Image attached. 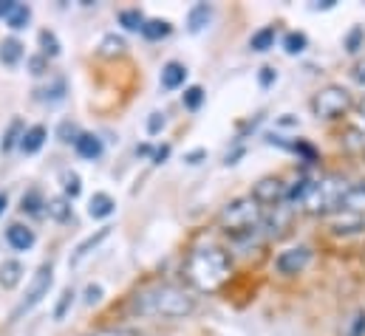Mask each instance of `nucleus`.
I'll use <instances>...</instances> for the list:
<instances>
[{
    "label": "nucleus",
    "instance_id": "1",
    "mask_svg": "<svg viewBox=\"0 0 365 336\" xmlns=\"http://www.w3.org/2000/svg\"><path fill=\"white\" fill-rule=\"evenodd\" d=\"M195 300L179 288V285H150L145 291H139L130 300V311L136 317H168V320H179L192 314Z\"/></svg>",
    "mask_w": 365,
    "mask_h": 336
},
{
    "label": "nucleus",
    "instance_id": "2",
    "mask_svg": "<svg viewBox=\"0 0 365 336\" xmlns=\"http://www.w3.org/2000/svg\"><path fill=\"white\" fill-rule=\"evenodd\" d=\"M184 271H187V280L198 291H215L230 277V257L215 246H204V249L190 252Z\"/></svg>",
    "mask_w": 365,
    "mask_h": 336
},
{
    "label": "nucleus",
    "instance_id": "3",
    "mask_svg": "<svg viewBox=\"0 0 365 336\" xmlns=\"http://www.w3.org/2000/svg\"><path fill=\"white\" fill-rule=\"evenodd\" d=\"M349 192V181L340 175H323L320 181L309 184V192L303 198V209L309 215H334L340 209V201Z\"/></svg>",
    "mask_w": 365,
    "mask_h": 336
},
{
    "label": "nucleus",
    "instance_id": "4",
    "mask_svg": "<svg viewBox=\"0 0 365 336\" xmlns=\"http://www.w3.org/2000/svg\"><path fill=\"white\" fill-rule=\"evenodd\" d=\"M261 221H264V209H261V204H258L252 195L227 204V206L221 209V215H218V224H221V229H224L230 238L258 229Z\"/></svg>",
    "mask_w": 365,
    "mask_h": 336
},
{
    "label": "nucleus",
    "instance_id": "5",
    "mask_svg": "<svg viewBox=\"0 0 365 336\" xmlns=\"http://www.w3.org/2000/svg\"><path fill=\"white\" fill-rule=\"evenodd\" d=\"M351 93L346 90V88H340V85H326V88H320L317 93H314V99H312V110H314V116L317 119H329V122H334V119H343L349 110H351Z\"/></svg>",
    "mask_w": 365,
    "mask_h": 336
},
{
    "label": "nucleus",
    "instance_id": "6",
    "mask_svg": "<svg viewBox=\"0 0 365 336\" xmlns=\"http://www.w3.org/2000/svg\"><path fill=\"white\" fill-rule=\"evenodd\" d=\"M51 283H54V268H51V263H43V266L34 271V277H31V283H29V291H26L23 303L14 308V317H20V314L31 311L34 305H40V303L48 297Z\"/></svg>",
    "mask_w": 365,
    "mask_h": 336
},
{
    "label": "nucleus",
    "instance_id": "7",
    "mask_svg": "<svg viewBox=\"0 0 365 336\" xmlns=\"http://www.w3.org/2000/svg\"><path fill=\"white\" fill-rule=\"evenodd\" d=\"M312 260V249L306 246H292V249H283V252L274 257V271L283 274V277H294L300 274Z\"/></svg>",
    "mask_w": 365,
    "mask_h": 336
},
{
    "label": "nucleus",
    "instance_id": "8",
    "mask_svg": "<svg viewBox=\"0 0 365 336\" xmlns=\"http://www.w3.org/2000/svg\"><path fill=\"white\" fill-rule=\"evenodd\" d=\"M286 192H289V184H283L280 178H261L252 189V198L261 206H277V204H286Z\"/></svg>",
    "mask_w": 365,
    "mask_h": 336
},
{
    "label": "nucleus",
    "instance_id": "9",
    "mask_svg": "<svg viewBox=\"0 0 365 336\" xmlns=\"http://www.w3.org/2000/svg\"><path fill=\"white\" fill-rule=\"evenodd\" d=\"M337 212H343V215H349V218L365 224V184L349 187V192H346V198L340 201V209H337Z\"/></svg>",
    "mask_w": 365,
    "mask_h": 336
},
{
    "label": "nucleus",
    "instance_id": "10",
    "mask_svg": "<svg viewBox=\"0 0 365 336\" xmlns=\"http://www.w3.org/2000/svg\"><path fill=\"white\" fill-rule=\"evenodd\" d=\"M6 241H9V246L11 249H17V252H29L31 246H34V232L29 229V226H20V224H11L9 229H6Z\"/></svg>",
    "mask_w": 365,
    "mask_h": 336
},
{
    "label": "nucleus",
    "instance_id": "11",
    "mask_svg": "<svg viewBox=\"0 0 365 336\" xmlns=\"http://www.w3.org/2000/svg\"><path fill=\"white\" fill-rule=\"evenodd\" d=\"M105 238H110V226H102V229H96L93 235H88V238L74 249V254H71V266H80V263H83V260H86V257H88Z\"/></svg>",
    "mask_w": 365,
    "mask_h": 336
},
{
    "label": "nucleus",
    "instance_id": "12",
    "mask_svg": "<svg viewBox=\"0 0 365 336\" xmlns=\"http://www.w3.org/2000/svg\"><path fill=\"white\" fill-rule=\"evenodd\" d=\"M20 60H23V43H20L17 37L0 40V63H3L6 68H14Z\"/></svg>",
    "mask_w": 365,
    "mask_h": 336
},
{
    "label": "nucleus",
    "instance_id": "13",
    "mask_svg": "<svg viewBox=\"0 0 365 336\" xmlns=\"http://www.w3.org/2000/svg\"><path fill=\"white\" fill-rule=\"evenodd\" d=\"M184 80H187V68H184L182 63L170 60V63L162 68V88H165V90H176V88H182Z\"/></svg>",
    "mask_w": 365,
    "mask_h": 336
},
{
    "label": "nucleus",
    "instance_id": "14",
    "mask_svg": "<svg viewBox=\"0 0 365 336\" xmlns=\"http://www.w3.org/2000/svg\"><path fill=\"white\" fill-rule=\"evenodd\" d=\"M210 17H212V6H210V3H195V6L190 9V14H187V28H190V34H198V31L210 23Z\"/></svg>",
    "mask_w": 365,
    "mask_h": 336
},
{
    "label": "nucleus",
    "instance_id": "15",
    "mask_svg": "<svg viewBox=\"0 0 365 336\" xmlns=\"http://www.w3.org/2000/svg\"><path fill=\"white\" fill-rule=\"evenodd\" d=\"M46 136H48V130L43 127V125H34V127H29L26 133H23V139H20V150L23 153H37L43 145H46Z\"/></svg>",
    "mask_w": 365,
    "mask_h": 336
},
{
    "label": "nucleus",
    "instance_id": "16",
    "mask_svg": "<svg viewBox=\"0 0 365 336\" xmlns=\"http://www.w3.org/2000/svg\"><path fill=\"white\" fill-rule=\"evenodd\" d=\"M46 212L57 224H68L74 218V206H71L68 198H51V201H46Z\"/></svg>",
    "mask_w": 365,
    "mask_h": 336
},
{
    "label": "nucleus",
    "instance_id": "17",
    "mask_svg": "<svg viewBox=\"0 0 365 336\" xmlns=\"http://www.w3.org/2000/svg\"><path fill=\"white\" fill-rule=\"evenodd\" d=\"M74 147H77V153H80L83 159H88V162H96V159L102 156V139L93 136V133H83V136L74 142Z\"/></svg>",
    "mask_w": 365,
    "mask_h": 336
},
{
    "label": "nucleus",
    "instance_id": "18",
    "mask_svg": "<svg viewBox=\"0 0 365 336\" xmlns=\"http://www.w3.org/2000/svg\"><path fill=\"white\" fill-rule=\"evenodd\" d=\"M116 209V201L108 195V192H93L91 204H88V215L91 218H110Z\"/></svg>",
    "mask_w": 365,
    "mask_h": 336
},
{
    "label": "nucleus",
    "instance_id": "19",
    "mask_svg": "<svg viewBox=\"0 0 365 336\" xmlns=\"http://www.w3.org/2000/svg\"><path fill=\"white\" fill-rule=\"evenodd\" d=\"M23 280V263L20 260H3L0 263V285L3 288H14Z\"/></svg>",
    "mask_w": 365,
    "mask_h": 336
},
{
    "label": "nucleus",
    "instance_id": "20",
    "mask_svg": "<svg viewBox=\"0 0 365 336\" xmlns=\"http://www.w3.org/2000/svg\"><path fill=\"white\" fill-rule=\"evenodd\" d=\"M173 31V26L168 23V20H159V17H153V20H145V28H142V37L145 40H162V37H168Z\"/></svg>",
    "mask_w": 365,
    "mask_h": 336
},
{
    "label": "nucleus",
    "instance_id": "21",
    "mask_svg": "<svg viewBox=\"0 0 365 336\" xmlns=\"http://www.w3.org/2000/svg\"><path fill=\"white\" fill-rule=\"evenodd\" d=\"M343 147H346L349 153H365L363 127H346V133H343Z\"/></svg>",
    "mask_w": 365,
    "mask_h": 336
},
{
    "label": "nucleus",
    "instance_id": "22",
    "mask_svg": "<svg viewBox=\"0 0 365 336\" xmlns=\"http://www.w3.org/2000/svg\"><path fill=\"white\" fill-rule=\"evenodd\" d=\"M272 46H274L272 26H264V28H258V31L250 37V48H252V51H269Z\"/></svg>",
    "mask_w": 365,
    "mask_h": 336
},
{
    "label": "nucleus",
    "instance_id": "23",
    "mask_svg": "<svg viewBox=\"0 0 365 336\" xmlns=\"http://www.w3.org/2000/svg\"><path fill=\"white\" fill-rule=\"evenodd\" d=\"M23 133H26L23 122H20V119H11V125H9V130H6V136H3V142H0V150H3V153H9L14 145L20 147V139H23Z\"/></svg>",
    "mask_w": 365,
    "mask_h": 336
},
{
    "label": "nucleus",
    "instance_id": "24",
    "mask_svg": "<svg viewBox=\"0 0 365 336\" xmlns=\"http://www.w3.org/2000/svg\"><path fill=\"white\" fill-rule=\"evenodd\" d=\"M119 23L128 28V31H142L145 28V14L139 9H122L119 11Z\"/></svg>",
    "mask_w": 365,
    "mask_h": 336
},
{
    "label": "nucleus",
    "instance_id": "25",
    "mask_svg": "<svg viewBox=\"0 0 365 336\" xmlns=\"http://www.w3.org/2000/svg\"><path fill=\"white\" fill-rule=\"evenodd\" d=\"M283 48H286V54H303L309 48V37L303 31H289L283 37Z\"/></svg>",
    "mask_w": 365,
    "mask_h": 336
},
{
    "label": "nucleus",
    "instance_id": "26",
    "mask_svg": "<svg viewBox=\"0 0 365 336\" xmlns=\"http://www.w3.org/2000/svg\"><path fill=\"white\" fill-rule=\"evenodd\" d=\"M40 48H43V57H60V40H57V34L54 31H48V28H43L40 31Z\"/></svg>",
    "mask_w": 365,
    "mask_h": 336
},
{
    "label": "nucleus",
    "instance_id": "27",
    "mask_svg": "<svg viewBox=\"0 0 365 336\" xmlns=\"http://www.w3.org/2000/svg\"><path fill=\"white\" fill-rule=\"evenodd\" d=\"M99 54H102V57H119V54H125V40L116 37V34H108V37L99 43Z\"/></svg>",
    "mask_w": 365,
    "mask_h": 336
},
{
    "label": "nucleus",
    "instance_id": "28",
    "mask_svg": "<svg viewBox=\"0 0 365 336\" xmlns=\"http://www.w3.org/2000/svg\"><path fill=\"white\" fill-rule=\"evenodd\" d=\"M43 206H46V201H43V195H40L37 189H29V192L23 195V201H20V209L29 212V215H40Z\"/></svg>",
    "mask_w": 365,
    "mask_h": 336
},
{
    "label": "nucleus",
    "instance_id": "29",
    "mask_svg": "<svg viewBox=\"0 0 365 336\" xmlns=\"http://www.w3.org/2000/svg\"><path fill=\"white\" fill-rule=\"evenodd\" d=\"M29 20H31V9H29L26 3H17V9L9 14V20H6V23H9V28H14V31H17V28H26V23H29Z\"/></svg>",
    "mask_w": 365,
    "mask_h": 336
},
{
    "label": "nucleus",
    "instance_id": "30",
    "mask_svg": "<svg viewBox=\"0 0 365 336\" xmlns=\"http://www.w3.org/2000/svg\"><path fill=\"white\" fill-rule=\"evenodd\" d=\"M182 102H184V107H187V110H198V107H201V102H204V88H201V85H190V88L184 90Z\"/></svg>",
    "mask_w": 365,
    "mask_h": 336
},
{
    "label": "nucleus",
    "instance_id": "31",
    "mask_svg": "<svg viewBox=\"0 0 365 336\" xmlns=\"http://www.w3.org/2000/svg\"><path fill=\"white\" fill-rule=\"evenodd\" d=\"M63 189H66V198H68V201L80 195L83 184H80V175H77L74 169H66V172H63Z\"/></svg>",
    "mask_w": 365,
    "mask_h": 336
},
{
    "label": "nucleus",
    "instance_id": "32",
    "mask_svg": "<svg viewBox=\"0 0 365 336\" xmlns=\"http://www.w3.org/2000/svg\"><path fill=\"white\" fill-rule=\"evenodd\" d=\"M365 43V31L360 26H354L351 31H349V37H346V51H351V54H357L360 48H363Z\"/></svg>",
    "mask_w": 365,
    "mask_h": 336
},
{
    "label": "nucleus",
    "instance_id": "33",
    "mask_svg": "<svg viewBox=\"0 0 365 336\" xmlns=\"http://www.w3.org/2000/svg\"><path fill=\"white\" fill-rule=\"evenodd\" d=\"M71 305H74V291H71V288H66V291L60 294V303H57V308H54V317H57V320H63V317L68 314V308H71Z\"/></svg>",
    "mask_w": 365,
    "mask_h": 336
},
{
    "label": "nucleus",
    "instance_id": "34",
    "mask_svg": "<svg viewBox=\"0 0 365 336\" xmlns=\"http://www.w3.org/2000/svg\"><path fill=\"white\" fill-rule=\"evenodd\" d=\"M57 136H60V142H77L83 133L77 130V125H74V122H63V125H60V130H57Z\"/></svg>",
    "mask_w": 365,
    "mask_h": 336
},
{
    "label": "nucleus",
    "instance_id": "35",
    "mask_svg": "<svg viewBox=\"0 0 365 336\" xmlns=\"http://www.w3.org/2000/svg\"><path fill=\"white\" fill-rule=\"evenodd\" d=\"M162 127H165V113H150V119H148V133L156 136Z\"/></svg>",
    "mask_w": 365,
    "mask_h": 336
},
{
    "label": "nucleus",
    "instance_id": "36",
    "mask_svg": "<svg viewBox=\"0 0 365 336\" xmlns=\"http://www.w3.org/2000/svg\"><path fill=\"white\" fill-rule=\"evenodd\" d=\"M349 336H365V311H360V314H357V317L351 320Z\"/></svg>",
    "mask_w": 365,
    "mask_h": 336
},
{
    "label": "nucleus",
    "instance_id": "37",
    "mask_svg": "<svg viewBox=\"0 0 365 336\" xmlns=\"http://www.w3.org/2000/svg\"><path fill=\"white\" fill-rule=\"evenodd\" d=\"M351 80H354L357 85H363V88H365V57H363V60H357V63H354V68H351Z\"/></svg>",
    "mask_w": 365,
    "mask_h": 336
},
{
    "label": "nucleus",
    "instance_id": "38",
    "mask_svg": "<svg viewBox=\"0 0 365 336\" xmlns=\"http://www.w3.org/2000/svg\"><path fill=\"white\" fill-rule=\"evenodd\" d=\"M102 300V285H88L86 288V305H93V303H99Z\"/></svg>",
    "mask_w": 365,
    "mask_h": 336
},
{
    "label": "nucleus",
    "instance_id": "39",
    "mask_svg": "<svg viewBox=\"0 0 365 336\" xmlns=\"http://www.w3.org/2000/svg\"><path fill=\"white\" fill-rule=\"evenodd\" d=\"M29 68H31V74L40 77V74H46V60H43V57H31V60H29Z\"/></svg>",
    "mask_w": 365,
    "mask_h": 336
},
{
    "label": "nucleus",
    "instance_id": "40",
    "mask_svg": "<svg viewBox=\"0 0 365 336\" xmlns=\"http://www.w3.org/2000/svg\"><path fill=\"white\" fill-rule=\"evenodd\" d=\"M17 9V0H0V17H6L9 20V14Z\"/></svg>",
    "mask_w": 365,
    "mask_h": 336
},
{
    "label": "nucleus",
    "instance_id": "41",
    "mask_svg": "<svg viewBox=\"0 0 365 336\" xmlns=\"http://www.w3.org/2000/svg\"><path fill=\"white\" fill-rule=\"evenodd\" d=\"M277 80V74H274V68H261V85L264 88H269V85Z\"/></svg>",
    "mask_w": 365,
    "mask_h": 336
},
{
    "label": "nucleus",
    "instance_id": "42",
    "mask_svg": "<svg viewBox=\"0 0 365 336\" xmlns=\"http://www.w3.org/2000/svg\"><path fill=\"white\" fill-rule=\"evenodd\" d=\"M201 159H207V150H192V153H187V156H184V162H187V164H198Z\"/></svg>",
    "mask_w": 365,
    "mask_h": 336
},
{
    "label": "nucleus",
    "instance_id": "43",
    "mask_svg": "<svg viewBox=\"0 0 365 336\" xmlns=\"http://www.w3.org/2000/svg\"><path fill=\"white\" fill-rule=\"evenodd\" d=\"M93 336H136V331H122V328H116V331H99V334Z\"/></svg>",
    "mask_w": 365,
    "mask_h": 336
},
{
    "label": "nucleus",
    "instance_id": "44",
    "mask_svg": "<svg viewBox=\"0 0 365 336\" xmlns=\"http://www.w3.org/2000/svg\"><path fill=\"white\" fill-rule=\"evenodd\" d=\"M168 156H170V147H159V150L153 153V162H156V164H162Z\"/></svg>",
    "mask_w": 365,
    "mask_h": 336
},
{
    "label": "nucleus",
    "instance_id": "45",
    "mask_svg": "<svg viewBox=\"0 0 365 336\" xmlns=\"http://www.w3.org/2000/svg\"><path fill=\"white\" fill-rule=\"evenodd\" d=\"M6 206H9V198H6V192H0V215L6 212Z\"/></svg>",
    "mask_w": 365,
    "mask_h": 336
},
{
    "label": "nucleus",
    "instance_id": "46",
    "mask_svg": "<svg viewBox=\"0 0 365 336\" xmlns=\"http://www.w3.org/2000/svg\"><path fill=\"white\" fill-rule=\"evenodd\" d=\"M136 153H139V156H150V147H148V145H142V147H136Z\"/></svg>",
    "mask_w": 365,
    "mask_h": 336
},
{
    "label": "nucleus",
    "instance_id": "47",
    "mask_svg": "<svg viewBox=\"0 0 365 336\" xmlns=\"http://www.w3.org/2000/svg\"><path fill=\"white\" fill-rule=\"evenodd\" d=\"M357 107H360V113H363V116H365V96H363V102H360Z\"/></svg>",
    "mask_w": 365,
    "mask_h": 336
}]
</instances>
